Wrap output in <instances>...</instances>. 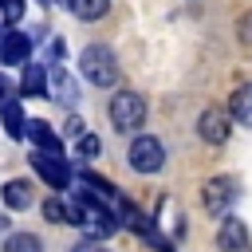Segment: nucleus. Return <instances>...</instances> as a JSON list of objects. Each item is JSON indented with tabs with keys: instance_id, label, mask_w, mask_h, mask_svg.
<instances>
[{
	"instance_id": "obj_24",
	"label": "nucleus",
	"mask_w": 252,
	"mask_h": 252,
	"mask_svg": "<svg viewBox=\"0 0 252 252\" xmlns=\"http://www.w3.org/2000/svg\"><path fill=\"white\" fill-rule=\"evenodd\" d=\"M0 224H4V220H0Z\"/></svg>"
},
{
	"instance_id": "obj_20",
	"label": "nucleus",
	"mask_w": 252,
	"mask_h": 252,
	"mask_svg": "<svg viewBox=\"0 0 252 252\" xmlns=\"http://www.w3.org/2000/svg\"><path fill=\"white\" fill-rule=\"evenodd\" d=\"M0 16H4L8 24H16V20L24 16V0H0Z\"/></svg>"
},
{
	"instance_id": "obj_18",
	"label": "nucleus",
	"mask_w": 252,
	"mask_h": 252,
	"mask_svg": "<svg viewBox=\"0 0 252 252\" xmlns=\"http://www.w3.org/2000/svg\"><path fill=\"white\" fill-rule=\"evenodd\" d=\"M122 224H130V228H134V232H146V236H150V232H154V228H150V220H146V217H142V213H138V209H134V205H130V201H126V205H122Z\"/></svg>"
},
{
	"instance_id": "obj_5",
	"label": "nucleus",
	"mask_w": 252,
	"mask_h": 252,
	"mask_svg": "<svg viewBox=\"0 0 252 252\" xmlns=\"http://www.w3.org/2000/svg\"><path fill=\"white\" fill-rule=\"evenodd\" d=\"M43 217L51 224H87V209L79 201H63V197H51L43 201Z\"/></svg>"
},
{
	"instance_id": "obj_21",
	"label": "nucleus",
	"mask_w": 252,
	"mask_h": 252,
	"mask_svg": "<svg viewBox=\"0 0 252 252\" xmlns=\"http://www.w3.org/2000/svg\"><path fill=\"white\" fill-rule=\"evenodd\" d=\"M240 39H244V47H252V16L240 20Z\"/></svg>"
},
{
	"instance_id": "obj_13",
	"label": "nucleus",
	"mask_w": 252,
	"mask_h": 252,
	"mask_svg": "<svg viewBox=\"0 0 252 252\" xmlns=\"http://www.w3.org/2000/svg\"><path fill=\"white\" fill-rule=\"evenodd\" d=\"M4 205H8V209H28V205H32V185L20 181V177L8 181V185H4Z\"/></svg>"
},
{
	"instance_id": "obj_6",
	"label": "nucleus",
	"mask_w": 252,
	"mask_h": 252,
	"mask_svg": "<svg viewBox=\"0 0 252 252\" xmlns=\"http://www.w3.org/2000/svg\"><path fill=\"white\" fill-rule=\"evenodd\" d=\"M232 201H236V181L232 177H213L205 185V209L209 213H224Z\"/></svg>"
},
{
	"instance_id": "obj_9",
	"label": "nucleus",
	"mask_w": 252,
	"mask_h": 252,
	"mask_svg": "<svg viewBox=\"0 0 252 252\" xmlns=\"http://www.w3.org/2000/svg\"><path fill=\"white\" fill-rule=\"evenodd\" d=\"M28 134H32V142H35L43 154H55V158H63V138H59V134H55L47 122H39V118H35V122H28Z\"/></svg>"
},
{
	"instance_id": "obj_1",
	"label": "nucleus",
	"mask_w": 252,
	"mask_h": 252,
	"mask_svg": "<svg viewBox=\"0 0 252 252\" xmlns=\"http://www.w3.org/2000/svg\"><path fill=\"white\" fill-rule=\"evenodd\" d=\"M83 75H87L94 87H110V83L118 79V63H114L110 47H102V43L83 47Z\"/></svg>"
},
{
	"instance_id": "obj_16",
	"label": "nucleus",
	"mask_w": 252,
	"mask_h": 252,
	"mask_svg": "<svg viewBox=\"0 0 252 252\" xmlns=\"http://www.w3.org/2000/svg\"><path fill=\"white\" fill-rule=\"evenodd\" d=\"M4 252H43V244L32 236V232H16L4 240Z\"/></svg>"
},
{
	"instance_id": "obj_2",
	"label": "nucleus",
	"mask_w": 252,
	"mask_h": 252,
	"mask_svg": "<svg viewBox=\"0 0 252 252\" xmlns=\"http://www.w3.org/2000/svg\"><path fill=\"white\" fill-rule=\"evenodd\" d=\"M110 122L126 134V130H138L142 122H146V102H142V94H134V91H122V94H114L110 98Z\"/></svg>"
},
{
	"instance_id": "obj_14",
	"label": "nucleus",
	"mask_w": 252,
	"mask_h": 252,
	"mask_svg": "<svg viewBox=\"0 0 252 252\" xmlns=\"http://www.w3.org/2000/svg\"><path fill=\"white\" fill-rule=\"evenodd\" d=\"M67 4H71V12L79 20H102L106 8H110V0H67Z\"/></svg>"
},
{
	"instance_id": "obj_10",
	"label": "nucleus",
	"mask_w": 252,
	"mask_h": 252,
	"mask_svg": "<svg viewBox=\"0 0 252 252\" xmlns=\"http://www.w3.org/2000/svg\"><path fill=\"white\" fill-rule=\"evenodd\" d=\"M83 228H87V232H91L94 240H102V236H110V232H114L118 224H114V217H110V213H106V209H102L98 201H94V205L87 201V224H83Z\"/></svg>"
},
{
	"instance_id": "obj_12",
	"label": "nucleus",
	"mask_w": 252,
	"mask_h": 252,
	"mask_svg": "<svg viewBox=\"0 0 252 252\" xmlns=\"http://www.w3.org/2000/svg\"><path fill=\"white\" fill-rule=\"evenodd\" d=\"M20 91L32 94V98H43L47 94V75L39 63H24V75H20Z\"/></svg>"
},
{
	"instance_id": "obj_22",
	"label": "nucleus",
	"mask_w": 252,
	"mask_h": 252,
	"mask_svg": "<svg viewBox=\"0 0 252 252\" xmlns=\"http://www.w3.org/2000/svg\"><path fill=\"white\" fill-rule=\"evenodd\" d=\"M8 94H12V83H8V79H4V75H0V110H4V106H8V102H12V98H8Z\"/></svg>"
},
{
	"instance_id": "obj_7",
	"label": "nucleus",
	"mask_w": 252,
	"mask_h": 252,
	"mask_svg": "<svg viewBox=\"0 0 252 252\" xmlns=\"http://www.w3.org/2000/svg\"><path fill=\"white\" fill-rule=\"evenodd\" d=\"M217 244H220V252H244V248H248V228H244V220L224 217V220H220V232H217Z\"/></svg>"
},
{
	"instance_id": "obj_11",
	"label": "nucleus",
	"mask_w": 252,
	"mask_h": 252,
	"mask_svg": "<svg viewBox=\"0 0 252 252\" xmlns=\"http://www.w3.org/2000/svg\"><path fill=\"white\" fill-rule=\"evenodd\" d=\"M201 138L205 142H224L228 138V114H220V110H205L201 114Z\"/></svg>"
},
{
	"instance_id": "obj_19",
	"label": "nucleus",
	"mask_w": 252,
	"mask_h": 252,
	"mask_svg": "<svg viewBox=\"0 0 252 252\" xmlns=\"http://www.w3.org/2000/svg\"><path fill=\"white\" fill-rule=\"evenodd\" d=\"M75 150H79V158H87V161H91V158H98V154H102V142H98V134H83Z\"/></svg>"
},
{
	"instance_id": "obj_15",
	"label": "nucleus",
	"mask_w": 252,
	"mask_h": 252,
	"mask_svg": "<svg viewBox=\"0 0 252 252\" xmlns=\"http://www.w3.org/2000/svg\"><path fill=\"white\" fill-rule=\"evenodd\" d=\"M4 130H8V138H24L28 134V122L20 114V102H8L4 106Z\"/></svg>"
},
{
	"instance_id": "obj_4",
	"label": "nucleus",
	"mask_w": 252,
	"mask_h": 252,
	"mask_svg": "<svg viewBox=\"0 0 252 252\" xmlns=\"http://www.w3.org/2000/svg\"><path fill=\"white\" fill-rule=\"evenodd\" d=\"M32 165H35V173L51 185V189H67L71 185V169H67V161L63 158H55V154H32Z\"/></svg>"
},
{
	"instance_id": "obj_3",
	"label": "nucleus",
	"mask_w": 252,
	"mask_h": 252,
	"mask_svg": "<svg viewBox=\"0 0 252 252\" xmlns=\"http://www.w3.org/2000/svg\"><path fill=\"white\" fill-rule=\"evenodd\" d=\"M161 161H165V146H161L158 138H150V134L134 138V146H130V165H134L138 173H158Z\"/></svg>"
},
{
	"instance_id": "obj_17",
	"label": "nucleus",
	"mask_w": 252,
	"mask_h": 252,
	"mask_svg": "<svg viewBox=\"0 0 252 252\" xmlns=\"http://www.w3.org/2000/svg\"><path fill=\"white\" fill-rule=\"evenodd\" d=\"M232 114H236L244 126H252V87H244V91L232 98Z\"/></svg>"
},
{
	"instance_id": "obj_8",
	"label": "nucleus",
	"mask_w": 252,
	"mask_h": 252,
	"mask_svg": "<svg viewBox=\"0 0 252 252\" xmlns=\"http://www.w3.org/2000/svg\"><path fill=\"white\" fill-rule=\"evenodd\" d=\"M28 55H32V39H28L24 32H8V35L0 39V63L20 67V63H28Z\"/></svg>"
},
{
	"instance_id": "obj_23",
	"label": "nucleus",
	"mask_w": 252,
	"mask_h": 252,
	"mask_svg": "<svg viewBox=\"0 0 252 252\" xmlns=\"http://www.w3.org/2000/svg\"><path fill=\"white\" fill-rule=\"evenodd\" d=\"M71 252H106V248H98V244H94V240H87V244H75V248H71Z\"/></svg>"
}]
</instances>
